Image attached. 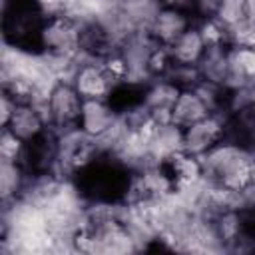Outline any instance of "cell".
Here are the masks:
<instances>
[{
    "mask_svg": "<svg viewBox=\"0 0 255 255\" xmlns=\"http://www.w3.org/2000/svg\"><path fill=\"white\" fill-rule=\"evenodd\" d=\"M253 161L255 155L249 149L231 139H223L201 155L205 183L243 193L253 185Z\"/></svg>",
    "mask_w": 255,
    "mask_h": 255,
    "instance_id": "6da1fadb",
    "label": "cell"
},
{
    "mask_svg": "<svg viewBox=\"0 0 255 255\" xmlns=\"http://www.w3.org/2000/svg\"><path fill=\"white\" fill-rule=\"evenodd\" d=\"M4 40L16 50H40V36L46 16L36 0H4Z\"/></svg>",
    "mask_w": 255,
    "mask_h": 255,
    "instance_id": "7a4b0ae2",
    "label": "cell"
},
{
    "mask_svg": "<svg viewBox=\"0 0 255 255\" xmlns=\"http://www.w3.org/2000/svg\"><path fill=\"white\" fill-rule=\"evenodd\" d=\"M40 50L50 58L74 60L82 50V20L70 12L46 18L40 36Z\"/></svg>",
    "mask_w": 255,
    "mask_h": 255,
    "instance_id": "3957f363",
    "label": "cell"
},
{
    "mask_svg": "<svg viewBox=\"0 0 255 255\" xmlns=\"http://www.w3.org/2000/svg\"><path fill=\"white\" fill-rule=\"evenodd\" d=\"M44 112L48 118V126L62 133L68 129H76L80 124V114H82V106H84V98L78 94V90L74 88V84L68 80H56L48 94L44 96Z\"/></svg>",
    "mask_w": 255,
    "mask_h": 255,
    "instance_id": "277c9868",
    "label": "cell"
},
{
    "mask_svg": "<svg viewBox=\"0 0 255 255\" xmlns=\"http://www.w3.org/2000/svg\"><path fill=\"white\" fill-rule=\"evenodd\" d=\"M70 82L84 100H108L118 86L104 68L102 60L94 58H86L84 62L74 64L70 72Z\"/></svg>",
    "mask_w": 255,
    "mask_h": 255,
    "instance_id": "5b68a950",
    "label": "cell"
},
{
    "mask_svg": "<svg viewBox=\"0 0 255 255\" xmlns=\"http://www.w3.org/2000/svg\"><path fill=\"white\" fill-rule=\"evenodd\" d=\"M227 139V114L213 112L203 120L183 128V149L193 155H205L217 143Z\"/></svg>",
    "mask_w": 255,
    "mask_h": 255,
    "instance_id": "8992f818",
    "label": "cell"
},
{
    "mask_svg": "<svg viewBox=\"0 0 255 255\" xmlns=\"http://www.w3.org/2000/svg\"><path fill=\"white\" fill-rule=\"evenodd\" d=\"M181 88L171 78H151L143 84L141 106L157 124L171 122V108Z\"/></svg>",
    "mask_w": 255,
    "mask_h": 255,
    "instance_id": "52a82bcc",
    "label": "cell"
},
{
    "mask_svg": "<svg viewBox=\"0 0 255 255\" xmlns=\"http://www.w3.org/2000/svg\"><path fill=\"white\" fill-rule=\"evenodd\" d=\"M120 116L110 100H84L78 128L94 141H100L118 126Z\"/></svg>",
    "mask_w": 255,
    "mask_h": 255,
    "instance_id": "ba28073f",
    "label": "cell"
},
{
    "mask_svg": "<svg viewBox=\"0 0 255 255\" xmlns=\"http://www.w3.org/2000/svg\"><path fill=\"white\" fill-rule=\"evenodd\" d=\"M159 167L165 171V175L169 177L173 189L183 191L187 187L205 183V175H203V163L199 155H193L185 149L171 153L169 157L157 161Z\"/></svg>",
    "mask_w": 255,
    "mask_h": 255,
    "instance_id": "9c48e42d",
    "label": "cell"
},
{
    "mask_svg": "<svg viewBox=\"0 0 255 255\" xmlns=\"http://www.w3.org/2000/svg\"><path fill=\"white\" fill-rule=\"evenodd\" d=\"M193 22H195V18L189 12L159 6V10L155 12V16L147 28V34L155 44L169 48Z\"/></svg>",
    "mask_w": 255,
    "mask_h": 255,
    "instance_id": "30bf717a",
    "label": "cell"
},
{
    "mask_svg": "<svg viewBox=\"0 0 255 255\" xmlns=\"http://www.w3.org/2000/svg\"><path fill=\"white\" fill-rule=\"evenodd\" d=\"M4 128H8L14 135H18L22 141L28 143L36 139L40 133H44L50 126L44 106L38 102H30V104H16V110Z\"/></svg>",
    "mask_w": 255,
    "mask_h": 255,
    "instance_id": "8fae6325",
    "label": "cell"
},
{
    "mask_svg": "<svg viewBox=\"0 0 255 255\" xmlns=\"http://www.w3.org/2000/svg\"><path fill=\"white\" fill-rule=\"evenodd\" d=\"M209 114H213V110H211L209 102L203 98V94L197 90V86L181 88V92L171 108V122L179 128H187V126L203 120Z\"/></svg>",
    "mask_w": 255,
    "mask_h": 255,
    "instance_id": "7c38bea8",
    "label": "cell"
},
{
    "mask_svg": "<svg viewBox=\"0 0 255 255\" xmlns=\"http://www.w3.org/2000/svg\"><path fill=\"white\" fill-rule=\"evenodd\" d=\"M28 179L30 173L20 161H8V159L0 161V195L4 207L18 203L22 199Z\"/></svg>",
    "mask_w": 255,
    "mask_h": 255,
    "instance_id": "4fadbf2b",
    "label": "cell"
},
{
    "mask_svg": "<svg viewBox=\"0 0 255 255\" xmlns=\"http://www.w3.org/2000/svg\"><path fill=\"white\" fill-rule=\"evenodd\" d=\"M197 72L201 82L225 88L229 78V46L207 48L197 64Z\"/></svg>",
    "mask_w": 255,
    "mask_h": 255,
    "instance_id": "5bb4252c",
    "label": "cell"
},
{
    "mask_svg": "<svg viewBox=\"0 0 255 255\" xmlns=\"http://www.w3.org/2000/svg\"><path fill=\"white\" fill-rule=\"evenodd\" d=\"M205 50H207V46L195 26V22L169 46L175 66H197L199 60L203 58Z\"/></svg>",
    "mask_w": 255,
    "mask_h": 255,
    "instance_id": "9a60e30c",
    "label": "cell"
},
{
    "mask_svg": "<svg viewBox=\"0 0 255 255\" xmlns=\"http://www.w3.org/2000/svg\"><path fill=\"white\" fill-rule=\"evenodd\" d=\"M183 149V128L169 124H157L151 139H149V157L157 163L169 157L175 151Z\"/></svg>",
    "mask_w": 255,
    "mask_h": 255,
    "instance_id": "2e32d148",
    "label": "cell"
},
{
    "mask_svg": "<svg viewBox=\"0 0 255 255\" xmlns=\"http://www.w3.org/2000/svg\"><path fill=\"white\" fill-rule=\"evenodd\" d=\"M255 82V48L229 46V78L225 90Z\"/></svg>",
    "mask_w": 255,
    "mask_h": 255,
    "instance_id": "e0dca14e",
    "label": "cell"
},
{
    "mask_svg": "<svg viewBox=\"0 0 255 255\" xmlns=\"http://www.w3.org/2000/svg\"><path fill=\"white\" fill-rule=\"evenodd\" d=\"M173 58H171V52L169 48L165 46H159L155 44L149 52V58H147V78H167L169 72L173 70Z\"/></svg>",
    "mask_w": 255,
    "mask_h": 255,
    "instance_id": "ac0fdd59",
    "label": "cell"
},
{
    "mask_svg": "<svg viewBox=\"0 0 255 255\" xmlns=\"http://www.w3.org/2000/svg\"><path fill=\"white\" fill-rule=\"evenodd\" d=\"M195 26L205 42L207 48H215V46H229L227 44V28L217 20V18H201L195 20Z\"/></svg>",
    "mask_w": 255,
    "mask_h": 255,
    "instance_id": "d6986e66",
    "label": "cell"
},
{
    "mask_svg": "<svg viewBox=\"0 0 255 255\" xmlns=\"http://www.w3.org/2000/svg\"><path fill=\"white\" fill-rule=\"evenodd\" d=\"M225 28L235 26L237 22L247 18V0H219L215 16Z\"/></svg>",
    "mask_w": 255,
    "mask_h": 255,
    "instance_id": "ffe728a7",
    "label": "cell"
},
{
    "mask_svg": "<svg viewBox=\"0 0 255 255\" xmlns=\"http://www.w3.org/2000/svg\"><path fill=\"white\" fill-rule=\"evenodd\" d=\"M227 44L229 46H243L255 48V20L245 18L235 26L227 28Z\"/></svg>",
    "mask_w": 255,
    "mask_h": 255,
    "instance_id": "44dd1931",
    "label": "cell"
},
{
    "mask_svg": "<svg viewBox=\"0 0 255 255\" xmlns=\"http://www.w3.org/2000/svg\"><path fill=\"white\" fill-rule=\"evenodd\" d=\"M24 147H26V141H22L18 135H14L8 128H2V135H0V159L20 161L22 155H24Z\"/></svg>",
    "mask_w": 255,
    "mask_h": 255,
    "instance_id": "7402d4cb",
    "label": "cell"
},
{
    "mask_svg": "<svg viewBox=\"0 0 255 255\" xmlns=\"http://www.w3.org/2000/svg\"><path fill=\"white\" fill-rule=\"evenodd\" d=\"M40 12L46 16V18H52V16H60V14H66L68 12V0H36Z\"/></svg>",
    "mask_w": 255,
    "mask_h": 255,
    "instance_id": "603a6c76",
    "label": "cell"
},
{
    "mask_svg": "<svg viewBox=\"0 0 255 255\" xmlns=\"http://www.w3.org/2000/svg\"><path fill=\"white\" fill-rule=\"evenodd\" d=\"M14 110H16V102H14L8 94L2 92V96H0V124H2V128L10 122Z\"/></svg>",
    "mask_w": 255,
    "mask_h": 255,
    "instance_id": "cb8c5ba5",
    "label": "cell"
},
{
    "mask_svg": "<svg viewBox=\"0 0 255 255\" xmlns=\"http://www.w3.org/2000/svg\"><path fill=\"white\" fill-rule=\"evenodd\" d=\"M161 6L165 8H175V10H183V12H189L193 16V2L195 0H157Z\"/></svg>",
    "mask_w": 255,
    "mask_h": 255,
    "instance_id": "d4e9b609",
    "label": "cell"
},
{
    "mask_svg": "<svg viewBox=\"0 0 255 255\" xmlns=\"http://www.w3.org/2000/svg\"><path fill=\"white\" fill-rule=\"evenodd\" d=\"M247 18L255 20V0H247Z\"/></svg>",
    "mask_w": 255,
    "mask_h": 255,
    "instance_id": "484cf974",
    "label": "cell"
},
{
    "mask_svg": "<svg viewBox=\"0 0 255 255\" xmlns=\"http://www.w3.org/2000/svg\"><path fill=\"white\" fill-rule=\"evenodd\" d=\"M253 183H255V161H253Z\"/></svg>",
    "mask_w": 255,
    "mask_h": 255,
    "instance_id": "4316f807",
    "label": "cell"
}]
</instances>
